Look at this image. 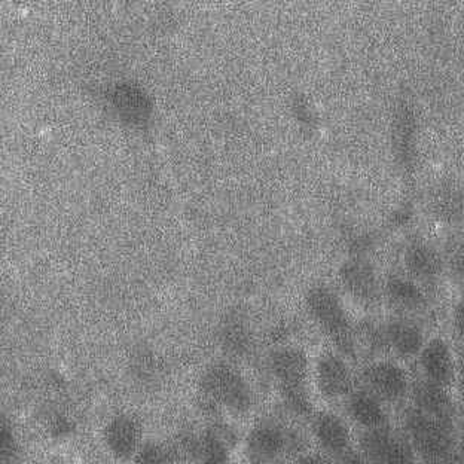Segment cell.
Wrapping results in <instances>:
<instances>
[{"mask_svg": "<svg viewBox=\"0 0 464 464\" xmlns=\"http://www.w3.org/2000/svg\"><path fill=\"white\" fill-rule=\"evenodd\" d=\"M201 390L208 401L229 414L249 412L253 405L250 384L245 375L228 363H215L201 378Z\"/></svg>", "mask_w": 464, "mask_h": 464, "instance_id": "1", "label": "cell"}, {"mask_svg": "<svg viewBox=\"0 0 464 464\" xmlns=\"http://www.w3.org/2000/svg\"><path fill=\"white\" fill-rule=\"evenodd\" d=\"M270 371L287 405L296 412H307V378L310 363L305 353L298 348H282L270 359Z\"/></svg>", "mask_w": 464, "mask_h": 464, "instance_id": "2", "label": "cell"}, {"mask_svg": "<svg viewBox=\"0 0 464 464\" xmlns=\"http://www.w3.org/2000/svg\"><path fill=\"white\" fill-rule=\"evenodd\" d=\"M403 433L414 450L429 459H440L451 451L454 440L450 423L435 419L415 406L402 415Z\"/></svg>", "mask_w": 464, "mask_h": 464, "instance_id": "3", "label": "cell"}, {"mask_svg": "<svg viewBox=\"0 0 464 464\" xmlns=\"http://www.w3.org/2000/svg\"><path fill=\"white\" fill-rule=\"evenodd\" d=\"M295 447V433L274 421L255 424L246 438V452L250 460L273 461Z\"/></svg>", "mask_w": 464, "mask_h": 464, "instance_id": "4", "label": "cell"}, {"mask_svg": "<svg viewBox=\"0 0 464 464\" xmlns=\"http://www.w3.org/2000/svg\"><path fill=\"white\" fill-rule=\"evenodd\" d=\"M314 382L319 393L328 401L345 399L353 392L352 369L334 353H324L315 362Z\"/></svg>", "mask_w": 464, "mask_h": 464, "instance_id": "5", "label": "cell"}, {"mask_svg": "<svg viewBox=\"0 0 464 464\" xmlns=\"http://www.w3.org/2000/svg\"><path fill=\"white\" fill-rule=\"evenodd\" d=\"M361 447L369 459L386 463H403L414 457V448L408 438L386 426L365 429V433L361 436Z\"/></svg>", "mask_w": 464, "mask_h": 464, "instance_id": "6", "label": "cell"}, {"mask_svg": "<svg viewBox=\"0 0 464 464\" xmlns=\"http://www.w3.org/2000/svg\"><path fill=\"white\" fill-rule=\"evenodd\" d=\"M103 442L115 459H133L140 451L141 445L145 444L143 427L133 415H116L104 426Z\"/></svg>", "mask_w": 464, "mask_h": 464, "instance_id": "7", "label": "cell"}, {"mask_svg": "<svg viewBox=\"0 0 464 464\" xmlns=\"http://www.w3.org/2000/svg\"><path fill=\"white\" fill-rule=\"evenodd\" d=\"M366 389L389 403H398L405 398L410 389L406 372L392 362H378L363 372Z\"/></svg>", "mask_w": 464, "mask_h": 464, "instance_id": "8", "label": "cell"}, {"mask_svg": "<svg viewBox=\"0 0 464 464\" xmlns=\"http://www.w3.org/2000/svg\"><path fill=\"white\" fill-rule=\"evenodd\" d=\"M420 369L429 382L450 387L456 382V362L444 341L433 340L420 352Z\"/></svg>", "mask_w": 464, "mask_h": 464, "instance_id": "9", "label": "cell"}, {"mask_svg": "<svg viewBox=\"0 0 464 464\" xmlns=\"http://www.w3.org/2000/svg\"><path fill=\"white\" fill-rule=\"evenodd\" d=\"M313 435L319 447L332 456H341L352 445L350 426L335 412H322L313 421Z\"/></svg>", "mask_w": 464, "mask_h": 464, "instance_id": "10", "label": "cell"}, {"mask_svg": "<svg viewBox=\"0 0 464 464\" xmlns=\"http://www.w3.org/2000/svg\"><path fill=\"white\" fill-rule=\"evenodd\" d=\"M384 401L375 396L371 390H353L345 398V410L350 419L363 429H377L389 421Z\"/></svg>", "mask_w": 464, "mask_h": 464, "instance_id": "11", "label": "cell"}, {"mask_svg": "<svg viewBox=\"0 0 464 464\" xmlns=\"http://www.w3.org/2000/svg\"><path fill=\"white\" fill-rule=\"evenodd\" d=\"M412 401L417 410L435 419L444 420L450 423L456 417L457 406L451 394L448 393L447 387L440 386L436 382H420L412 387Z\"/></svg>", "mask_w": 464, "mask_h": 464, "instance_id": "12", "label": "cell"}, {"mask_svg": "<svg viewBox=\"0 0 464 464\" xmlns=\"http://www.w3.org/2000/svg\"><path fill=\"white\" fill-rule=\"evenodd\" d=\"M236 435L229 427L213 426L208 429L198 442L195 444V451L206 461H227L229 452L236 444Z\"/></svg>", "mask_w": 464, "mask_h": 464, "instance_id": "13", "label": "cell"}, {"mask_svg": "<svg viewBox=\"0 0 464 464\" xmlns=\"http://www.w3.org/2000/svg\"><path fill=\"white\" fill-rule=\"evenodd\" d=\"M387 343L398 356L411 357L424 347L423 332L410 322H393L386 332Z\"/></svg>", "mask_w": 464, "mask_h": 464, "instance_id": "14", "label": "cell"}, {"mask_svg": "<svg viewBox=\"0 0 464 464\" xmlns=\"http://www.w3.org/2000/svg\"><path fill=\"white\" fill-rule=\"evenodd\" d=\"M317 317L326 326L332 335H340L347 328L344 311L340 307V303L328 295H322L315 303Z\"/></svg>", "mask_w": 464, "mask_h": 464, "instance_id": "15", "label": "cell"}, {"mask_svg": "<svg viewBox=\"0 0 464 464\" xmlns=\"http://www.w3.org/2000/svg\"><path fill=\"white\" fill-rule=\"evenodd\" d=\"M347 283L354 290V294H359L361 296H371L375 289V277H373L372 270L362 264L348 266Z\"/></svg>", "mask_w": 464, "mask_h": 464, "instance_id": "16", "label": "cell"}, {"mask_svg": "<svg viewBox=\"0 0 464 464\" xmlns=\"http://www.w3.org/2000/svg\"><path fill=\"white\" fill-rule=\"evenodd\" d=\"M390 294L405 307H417L421 303L420 290L402 278H393L390 283Z\"/></svg>", "mask_w": 464, "mask_h": 464, "instance_id": "17", "label": "cell"}]
</instances>
